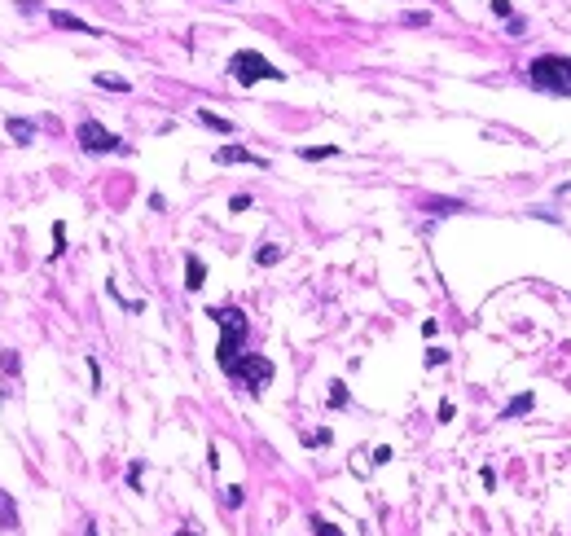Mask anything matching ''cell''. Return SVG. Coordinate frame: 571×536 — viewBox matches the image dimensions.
Wrapping results in <instances>:
<instances>
[{
	"label": "cell",
	"instance_id": "obj_1",
	"mask_svg": "<svg viewBox=\"0 0 571 536\" xmlns=\"http://www.w3.org/2000/svg\"><path fill=\"white\" fill-rule=\"evenodd\" d=\"M207 317L220 326V348H216V365L224 369V374H233V365H237V356H242L246 348V312L242 308H207Z\"/></svg>",
	"mask_w": 571,
	"mask_h": 536
},
{
	"label": "cell",
	"instance_id": "obj_2",
	"mask_svg": "<svg viewBox=\"0 0 571 536\" xmlns=\"http://www.w3.org/2000/svg\"><path fill=\"white\" fill-rule=\"evenodd\" d=\"M528 84L550 97H571V57L567 53H541L528 66Z\"/></svg>",
	"mask_w": 571,
	"mask_h": 536
},
{
	"label": "cell",
	"instance_id": "obj_3",
	"mask_svg": "<svg viewBox=\"0 0 571 536\" xmlns=\"http://www.w3.org/2000/svg\"><path fill=\"white\" fill-rule=\"evenodd\" d=\"M229 75H233L242 88H251V84H259V79H272V84H281L286 70H277L264 53H255V49H237V53L229 57Z\"/></svg>",
	"mask_w": 571,
	"mask_h": 536
},
{
	"label": "cell",
	"instance_id": "obj_4",
	"mask_svg": "<svg viewBox=\"0 0 571 536\" xmlns=\"http://www.w3.org/2000/svg\"><path fill=\"white\" fill-rule=\"evenodd\" d=\"M75 141L84 154H128V146L119 141L106 123H97V119H79L75 123Z\"/></svg>",
	"mask_w": 571,
	"mask_h": 536
},
{
	"label": "cell",
	"instance_id": "obj_5",
	"mask_svg": "<svg viewBox=\"0 0 571 536\" xmlns=\"http://www.w3.org/2000/svg\"><path fill=\"white\" fill-rule=\"evenodd\" d=\"M229 378H237V383L251 391V396H259V391L272 383V361H268V356H259V352H242Z\"/></svg>",
	"mask_w": 571,
	"mask_h": 536
},
{
	"label": "cell",
	"instance_id": "obj_6",
	"mask_svg": "<svg viewBox=\"0 0 571 536\" xmlns=\"http://www.w3.org/2000/svg\"><path fill=\"white\" fill-rule=\"evenodd\" d=\"M211 159H216L220 168H233V163H246V168H268V163L259 159V154H251L246 146H220L216 154H211Z\"/></svg>",
	"mask_w": 571,
	"mask_h": 536
},
{
	"label": "cell",
	"instance_id": "obj_7",
	"mask_svg": "<svg viewBox=\"0 0 571 536\" xmlns=\"http://www.w3.org/2000/svg\"><path fill=\"white\" fill-rule=\"evenodd\" d=\"M49 22L57 31H79V35H101V27H92V22H84V18H75V14H66V9H53L49 14Z\"/></svg>",
	"mask_w": 571,
	"mask_h": 536
},
{
	"label": "cell",
	"instance_id": "obj_8",
	"mask_svg": "<svg viewBox=\"0 0 571 536\" xmlns=\"http://www.w3.org/2000/svg\"><path fill=\"white\" fill-rule=\"evenodd\" d=\"M207 286V264L198 255H185V290H202Z\"/></svg>",
	"mask_w": 571,
	"mask_h": 536
},
{
	"label": "cell",
	"instance_id": "obj_9",
	"mask_svg": "<svg viewBox=\"0 0 571 536\" xmlns=\"http://www.w3.org/2000/svg\"><path fill=\"white\" fill-rule=\"evenodd\" d=\"M5 128H9V137H14L18 146H31V137H35V123H31V119L9 115V119H5Z\"/></svg>",
	"mask_w": 571,
	"mask_h": 536
},
{
	"label": "cell",
	"instance_id": "obj_10",
	"mask_svg": "<svg viewBox=\"0 0 571 536\" xmlns=\"http://www.w3.org/2000/svg\"><path fill=\"white\" fill-rule=\"evenodd\" d=\"M202 128H211V132H220V137H233V119H224V115H211V110H198L194 115Z\"/></svg>",
	"mask_w": 571,
	"mask_h": 536
},
{
	"label": "cell",
	"instance_id": "obj_11",
	"mask_svg": "<svg viewBox=\"0 0 571 536\" xmlns=\"http://www.w3.org/2000/svg\"><path fill=\"white\" fill-rule=\"evenodd\" d=\"M18 528V506H14V497L0 488V532H14Z\"/></svg>",
	"mask_w": 571,
	"mask_h": 536
},
{
	"label": "cell",
	"instance_id": "obj_12",
	"mask_svg": "<svg viewBox=\"0 0 571 536\" xmlns=\"http://www.w3.org/2000/svg\"><path fill=\"white\" fill-rule=\"evenodd\" d=\"M532 404H537V396H532V391H523V396H514V400H510L505 409H501V422H514L519 413H528V409H532Z\"/></svg>",
	"mask_w": 571,
	"mask_h": 536
},
{
	"label": "cell",
	"instance_id": "obj_13",
	"mask_svg": "<svg viewBox=\"0 0 571 536\" xmlns=\"http://www.w3.org/2000/svg\"><path fill=\"white\" fill-rule=\"evenodd\" d=\"M461 207H466V202H457V198H431L426 202V211H435V216H453Z\"/></svg>",
	"mask_w": 571,
	"mask_h": 536
},
{
	"label": "cell",
	"instance_id": "obj_14",
	"mask_svg": "<svg viewBox=\"0 0 571 536\" xmlns=\"http://www.w3.org/2000/svg\"><path fill=\"white\" fill-rule=\"evenodd\" d=\"M334 154H339V146H303V150H299V159L321 163V159H334Z\"/></svg>",
	"mask_w": 571,
	"mask_h": 536
},
{
	"label": "cell",
	"instance_id": "obj_15",
	"mask_svg": "<svg viewBox=\"0 0 571 536\" xmlns=\"http://www.w3.org/2000/svg\"><path fill=\"white\" fill-rule=\"evenodd\" d=\"M0 374H5V378H18L22 374V356L18 352H0Z\"/></svg>",
	"mask_w": 571,
	"mask_h": 536
},
{
	"label": "cell",
	"instance_id": "obj_16",
	"mask_svg": "<svg viewBox=\"0 0 571 536\" xmlns=\"http://www.w3.org/2000/svg\"><path fill=\"white\" fill-rule=\"evenodd\" d=\"M308 528H312V536H343L330 519H321V515H308Z\"/></svg>",
	"mask_w": 571,
	"mask_h": 536
},
{
	"label": "cell",
	"instance_id": "obj_17",
	"mask_svg": "<svg viewBox=\"0 0 571 536\" xmlns=\"http://www.w3.org/2000/svg\"><path fill=\"white\" fill-rule=\"evenodd\" d=\"M92 84H97V88H106V92H128V88H132L128 79H119V75H97Z\"/></svg>",
	"mask_w": 571,
	"mask_h": 536
},
{
	"label": "cell",
	"instance_id": "obj_18",
	"mask_svg": "<svg viewBox=\"0 0 571 536\" xmlns=\"http://www.w3.org/2000/svg\"><path fill=\"white\" fill-rule=\"evenodd\" d=\"M400 27H431V14L426 9H409V14H400Z\"/></svg>",
	"mask_w": 571,
	"mask_h": 536
},
{
	"label": "cell",
	"instance_id": "obj_19",
	"mask_svg": "<svg viewBox=\"0 0 571 536\" xmlns=\"http://www.w3.org/2000/svg\"><path fill=\"white\" fill-rule=\"evenodd\" d=\"M352 396H348V387L343 383H330V409H348Z\"/></svg>",
	"mask_w": 571,
	"mask_h": 536
},
{
	"label": "cell",
	"instance_id": "obj_20",
	"mask_svg": "<svg viewBox=\"0 0 571 536\" xmlns=\"http://www.w3.org/2000/svg\"><path fill=\"white\" fill-rule=\"evenodd\" d=\"M246 502V488L242 484H233V488H224V506H229V510H237V506H242Z\"/></svg>",
	"mask_w": 571,
	"mask_h": 536
},
{
	"label": "cell",
	"instance_id": "obj_21",
	"mask_svg": "<svg viewBox=\"0 0 571 536\" xmlns=\"http://www.w3.org/2000/svg\"><path fill=\"white\" fill-rule=\"evenodd\" d=\"M281 259V246H259L255 251V264H277Z\"/></svg>",
	"mask_w": 571,
	"mask_h": 536
},
{
	"label": "cell",
	"instance_id": "obj_22",
	"mask_svg": "<svg viewBox=\"0 0 571 536\" xmlns=\"http://www.w3.org/2000/svg\"><path fill=\"white\" fill-rule=\"evenodd\" d=\"M62 251H66V224L57 220V224H53V259L62 255Z\"/></svg>",
	"mask_w": 571,
	"mask_h": 536
},
{
	"label": "cell",
	"instance_id": "obj_23",
	"mask_svg": "<svg viewBox=\"0 0 571 536\" xmlns=\"http://www.w3.org/2000/svg\"><path fill=\"white\" fill-rule=\"evenodd\" d=\"M141 470H146V461H132V466H128V488H132V493H141Z\"/></svg>",
	"mask_w": 571,
	"mask_h": 536
},
{
	"label": "cell",
	"instance_id": "obj_24",
	"mask_svg": "<svg viewBox=\"0 0 571 536\" xmlns=\"http://www.w3.org/2000/svg\"><path fill=\"white\" fill-rule=\"evenodd\" d=\"M303 444H308V448H321V444H330V431H312V435H303Z\"/></svg>",
	"mask_w": 571,
	"mask_h": 536
},
{
	"label": "cell",
	"instance_id": "obj_25",
	"mask_svg": "<svg viewBox=\"0 0 571 536\" xmlns=\"http://www.w3.org/2000/svg\"><path fill=\"white\" fill-rule=\"evenodd\" d=\"M492 14L497 18H514V5H510V0H492Z\"/></svg>",
	"mask_w": 571,
	"mask_h": 536
},
{
	"label": "cell",
	"instance_id": "obj_26",
	"mask_svg": "<svg viewBox=\"0 0 571 536\" xmlns=\"http://www.w3.org/2000/svg\"><path fill=\"white\" fill-rule=\"evenodd\" d=\"M246 207H251V194H233L229 198V211H246Z\"/></svg>",
	"mask_w": 571,
	"mask_h": 536
},
{
	"label": "cell",
	"instance_id": "obj_27",
	"mask_svg": "<svg viewBox=\"0 0 571 536\" xmlns=\"http://www.w3.org/2000/svg\"><path fill=\"white\" fill-rule=\"evenodd\" d=\"M444 361H448V352H444V348H431V352H426V365H431V369H435V365H444Z\"/></svg>",
	"mask_w": 571,
	"mask_h": 536
},
{
	"label": "cell",
	"instance_id": "obj_28",
	"mask_svg": "<svg viewBox=\"0 0 571 536\" xmlns=\"http://www.w3.org/2000/svg\"><path fill=\"white\" fill-rule=\"evenodd\" d=\"M453 418H457V404L444 400V404H439V422H453Z\"/></svg>",
	"mask_w": 571,
	"mask_h": 536
},
{
	"label": "cell",
	"instance_id": "obj_29",
	"mask_svg": "<svg viewBox=\"0 0 571 536\" xmlns=\"http://www.w3.org/2000/svg\"><path fill=\"white\" fill-rule=\"evenodd\" d=\"M88 369H92V391H101V365L88 356Z\"/></svg>",
	"mask_w": 571,
	"mask_h": 536
},
{
	"label": "cell",
	"instance_id": "obj_30",
	"mask_svg": "<svg viewBox=\"0 0 571 536\" xmlns=\"http://www.w3.org/2000/svg\"><path fill=\"white\" fill-rule=\"evenodd\" d=\"M387 461H391V448H387V444L374 448V466H387Z\"/></svg>",
	"mask_w": 571,
	"mask_h": 536
},
{
	"label": "cell",
	"instance_id": "obj_31",
	"mask_svg": "<svg viewBox=\"0 0 571 536\" xmlns=\"http://www.w3.org/2000/svg\"><path fill=\"white\" fill-rule=\"evenodd\" d=\"M18 9L22 14H40V0H18Z\"/></svg>",
	"mask_w": 571,
	"mask_h": 536
},
{
	"label": "cell",
	"instance_id": "obj_32",
	"mask_svg": "<svg viewBox=\"0 0 571 536\" xmlns=\"http://www.w3.org/2000/svg\"><path fill=\"white\" fill-rule=\"evenodd\" d=\"M479 479H483V488H497V470H488V466H483V470H479Z\"/></svg>",
	"mask_w": 571,
	"mask_h": 536
},
{
	"label": "cell",
	"instance_id": "obj_33",
	"mask_svg": "<svg viewBox=\"0 0 571 536\" xmlns=\"http://www.w3.org/2000/svg\"><path fill=\"white\" fill-rule=\"evenodd\" d=\"M84 536H97V523H84Z\"/></svg>",
	"mask_w": 571,
	"mask_h": 536
},
{
	"label": "cell",
	"instance_id": "obj_34",
	"mask_svg": "<svg viewBox=\"0 0 571 536\" xmlns=\"http://www.w3.org/2000/svg\"><path fill=\"white\" fill-rule=\"evenodd\" d=\"M176 536H198V532H189V528H181V532H176Z\"/></svg>",
	"mask_w": 571,
	"mask_h": 536
},
{
	"label": "cell",
	"instance_id": "obj_35",
	"mask_svg": "<svg viewBox=\"0 0 571 536\" xmlns=\"http://www.w3.org/2000/svg\"><path fill=\"white\" fill-rule=\"evenodd\" d=\"M216 5H233V0H216Z\"/></svg>",
	"mask_w": 571,
	"mask_h": 536
}]
</instances>
